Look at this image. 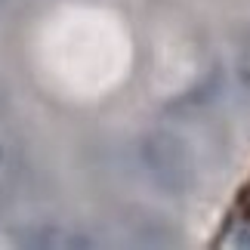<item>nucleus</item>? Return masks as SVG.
Here are the masks:
<instances>
[{"mask_svg": "<svg viewBox=\"0 0 250 250\" xmlns=\"http://www.w3.org/2000/svg\"><path fill=\"white\" fill-rule=\"evenodd\" d=\"M244 216H247V223H250V191H247V198H244Z\"/></svg>", "mask_w": 250, "mask_h": 250, "instance_id": "20e7f679", "label": "nucleus"}, {"mask_svg": "<svg viewBox=\"0 0 250 250\" xmlns=\"http://www.w3.org/2000/svg\"><path fill=\"white\" fill-rule=\"evenodd\" d=\"M139 164L158 191L179 198L195 186V158L176 133L151 130L139 142Z\"/></svg>", "mask_w": 250, "mask_h": 250, "instance_id": "f257e3e1", "label": "nucleus"}, {"mask_svg": "<svg viewBox=\"0 0 250 250\" xmlns=\"http://www.w3.org/2000/svg\"><path fill=\"white\" fill-rule=\"evenodd\" d=\"M235 244H241V247H250V229H241V232L235 235Z\"/></svg>", "mask_w": 250, "mask_h": 250, "instance_id": "7ed1b4c3", "label": "nucleus"}, {"mask_svg": "<svg viewBox=\"0 0 250 250\" xmlns=\"http://www.w3.org/2000/svg\"><path fill=\"white\" fill-rule=\"evenodd\" d=\"M238 78H241V83L250 90V41L244 43L241 50V59H238Z\"/></svg>", "mask_w": 250, "mask_h": 250, "instance_id": "f03ea898", "label": "nucleus"}, {"mask_svg": "<svg viewBox=\"0 0 250 250\" xmlns=\"http://www.w3.org/2000/svg\"><path fill=\"white\" fill-rule=\"evenodd\" d=\"M0 161H3V148H0Z\"/></svg>", "mask_w": 250, "mask_h": 250, "instance_id": "39448f33", "label": "nucleus"}]
</instances>
